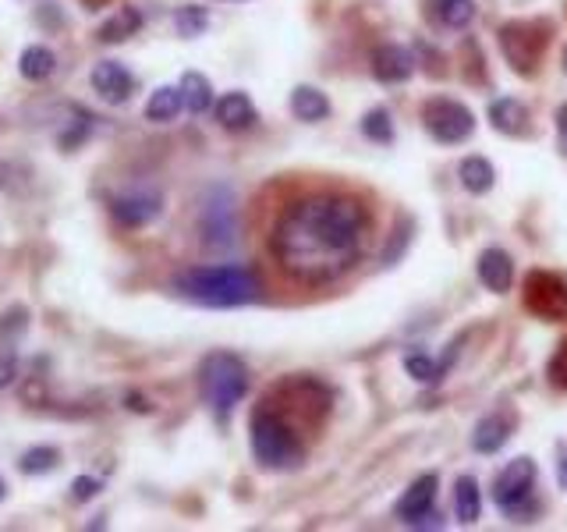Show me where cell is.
<instances>
[{
  "instance_id": "1",
  "label": "cell",
  "mask_w": 567,
  "mask_h": 532,
  "mask_svg": "<svg viewBox=\"0 0 567 532\" xmlns=\"http://www.w3.org/2000/svg\"><path fill=\"white\" fill-rule=\"evenodd\" d=\"M369 213L351 196L319 192L291 203L270 231V252L288 277L302 284H330L362 256Z\"/></svg>"
},
{
  "instance_id": "2",
  "label": "cell",
  "mask_w": 567,
  "mask_h": 532,
  "mask_svg": "<svg viewBox=\"0 0 567 532\" xmlns=\"http://www.w3.org/2000/svg\"><path fill=\"white\" fill-rule=\"evenodd\" d=\"M178 295H185L195 306H210V309H234V306H249L259 298V277L245 266H195L174 281Z\"/></svg>"
},
{
  "instance_id": "3",
  "label": "cell",
  "mask_w": 567,
  "mask_h": 532,
  "mask_svg": "<svg viewBox=\"0 0 567 532\" xmlns=\"http://www.w3.org/2000/svg\"><path fill=\"white\" fill-rule=\"evenodd\" d=\"M252 454L263 469H295L305 458V444L295 433V426L277 412L263 405L252 415Z\"/></svg>"
},
{
  "instance_id": "4",
  "label": "cell",
  "mask_w": 567,
  "mask_h": 532,
  "mask_svg": "<svg viewBox=\"0 0 567 532\" xmlns=\"http://www.w3.org/2000/svg\"><path fill=\"white\" fill-rule=\"evenodd\" d=\"M199 387H202L206 405H210L213 415L224 423L227 415H231V408L249 394V369H245V362H241L238 355L213 352L206 355L199 366Z\"/></svg>"
},
{
  "instance_id": "5",
  "label": "cell",
  "mask_w": 567,
  "mask_h": 532,
  "mask_svg": "<svg viewBox=\"0 0 567 532\" xmlns=\"http://www.w3.org/2000/svg\"><path fill=\"white\" fill-rule=\"evenodd\" d=\"M532 483H536V465L532 458H514V462L504 465V472L493 483V501L504 511L507 518H525L536 515V504H532Z\"/></svg>"
},
{
  "instance_id": "6",
  "label": "cell",
  "mask_w": 567,
  "mask_h": 532,
  "mask_svg": "<svg viewBox=\"0 0 567 532\" xmlns=\"http://www.w3.org/2000/svg\"><path fill=\"white\" fill-rule=\"evenodd\" d=\"M546 43H550V25L546 22H507L500 29V50L518 75H536Z\"/></svg>"
},
{
  "instance_id": "7",
  "label": "cell",
  "mask_w": 567,
  "mask_h": 532,
  "mask_svg": "<svg viewBox=\"0 0 567 532\" xmlns=\"http://www.w3.org/2000/svg\"><path fill=\"white\" fill-rule=\"evenodd\" d=\"M199 227H202V242L213 245V249H227L238 238V210H234L231 188L217 185L206 192L199 210Z\"/></svg>"
},
{
  "instance_id": "8",
  "label": "cell",
  "mask_w": 567,
  "mask_h": 532,
  "mask_svg": "<svg viewBox=\"0 0 567 532\" xmlns=\"http://www.w3.org/2000/svg\"><path fill=\"white\" fill-rule=\"evenodd\" d=\"M422 118H426L429 135L436 142H443V146H458V142H465L475 132L472 110L458 100H429Z\"/></svg>"
},
{
  "instance_id": "9",
  "label": "cell",
  "mask_w": 567,
  "mask_h": 532,
  "mask_svg": "<svg viewBox=\"0 0 567 532\" xmlns=\"http://www.w3.org/2000/svg\"><path fill=\"white\" fill-rule=\"evenodd\" d=\"M525 306L550 323H567V281L546 270H532L525 277Z\"/></svg>"
},
{
  "instance_id": "10",
  "label": "cell",
  "mask_w": 567,
  "mask_h": 532,
  "mask_svg": "<svg viewBox=\"0 0 567 532\" xmlns=\"http://www.w3.org/2000/svg\"><path fill=\"white\" fill-rule=\"evenodd\" d=\"M89 86L100 100L107 103H128L135 93V75L128 71V64L121 61H100L89 75Z\"/></svg>"
},
{
  "instance_id": "11",
  "label": "cell",
  "mask_w": 567,
  "mask_h": 532,
  "mask_svg": "<svg viewBox=\"0 0 567 532\" xmlns=\"http://www.w3.org/2000/svg\"><path fill=\"white\" fill-rule=\"evenodd\" d=\"M164 199L156 192H125V196L110 199V217L121 227H146L160 217Z\"/></svg>"
},
{
  "instance_id": "12",
  "label": "cell",
  "mask_w": 567,
  "mask_h": 532,
  "mask_svg": "<svg viewBox=\"0 0 567 532\" xmlns=\"http://www.w3.org/2000/svg\"><path fill=\"white\" fill-rule=\"evenodd\" d=\"M433 504H436V476H419L404 490V497L397 501L394 511L408 525H429V518H436Z\"/></svg>"
},
{
  "instance_id": "13",
  "label": "cell",
  "mask_w": 567,
  "mask_h": 532,
  "mask_svg": "<svg viewBox=\"0 0 567 532\" xmlns=\"http://www.w3.org/2000/svg\"><path fill=\"white\" fill-rule=\"evenodd\" d=\"M415 71V57L412 50L397 47V43H387V47H376L373 54V75L380 82H404Z\"/></svg>"
},
{
  "instance_id": "14",
  "label": "cell",
  "mask_w": 567,
  "mask_h": 532,
  "mask_svg": "<svg viewBox=\"0 0 567 532\" xmlns=\"http://www.w3.org/2000/svg\"><path fill=\"white\" fill-rule=\"evenodd\" d=\"M479 281L493 291V295H507L514 284V263L504 249H486L479 256Z\"/></svg>"
},
{
  "instance_id": "15",
  "label": "cell",
  "mask_w": 567,
  "mask_h": 532,
  "mask_svg": "<svg viewBox=\"0 0 567 532\" xmlns=\"http://www.w3.org/2000/svg\"><path fill=\"white\" fill-rule=\"evenodd\" d=\"M511 430H514V419L504 412H493L486 415V419H479V426H475L472 433V447L479 454H497L500 447L511 440Z\"/></svg>"
},
{
  "instance_id": "16",
  "label": "cell",
  "mask_w": 567,
  "mask_h": 532,
  "mask_svg": "<svg viewBox=\"0 0 567 532\" xmlns=\"http://www.w3.org/2000/svg\"><path fill=\"white\" fill-rule=\"evenodd\" d=\"M213 110H217V121L227 132H245V128L256 125V107H252V100L245 93L220 96V100L213 103Z\"/></svg>"
},
{
  "instance_id": "17",
  "label": "cell",
  "mask_w": 567,
  "mask_h": 532,
  "mask_svg": "<svg viewBox=\"0 0 567 532\" xmlns=\"http://www.w3.org/2000/svg\"><path fill=\"white\" fill-rule=\"evenodd\" d=\"M142 29V11L139 8H117L114 15L107 18V22L96 29V40L100 43H125V40H132L135 32Z\"/></svg>"
},
{
  "instance_id": "18",
  "label": "cell",
  "mask_w": 567,
  "mask_h": 532,
  "mask_svg": "<svg viewBox=\"0 0 567 532\" xmlns=\"http://www.w3.org/2000/svg\"><path fill=\"white\" fill-rule=\"evenodd\" d=\"M490 121H493V128L504 135L529 132V110L521 107L518 100H511V96H500V100L490 103Z\"/></svg>"
},
{
  "instance_id": "19",
  "label": "cell",
  "mask_w": 567,
  "mask_h": 532,
  "mask_svg": "<svg viewBox=\"0 0 567 532\" xmlns=\"http://www.w3.org/2000/svg\"><path fill=\"white\" fill-rule=\"evenodd\" d=\"M454 355H458V345H451V352L443 355V359H429V355H422V352H412L408 359H404V369H408V376H415L419 384H440L443 373L451 369Z\"/></svg>"
},
{
  "instance_id": "20",
  "label": "cell",
  "mask_w": 567,
  "mask_h": 532,
  "mask_svg": "<svg viewBox=\"0 0 567 532\" xmlns=\"http://www.w3.org/2000/svg\"><path fill=\"white\" fill-rule=\"evenodd\" d=\"M185 110V100H181V86H160L146 103V121L153 125H167Z\"/></svg>"
},
{
  "instance_id": "21",
  "label": "cell",
  "mask_w": 567,
  "mask_h": 532,
  "mask_svg": "<svg viewBox=\"0 0 567 532\" xmlns=\"http://www.w3.org/2000/svg\"><path fill=\"white\" fill-rule=\"evenodd\" d=\"M57 68V57L50 47H39V43H32V47L22 50V57H18V71H22V79L29 82H43L50 79Z\"/></svg>"
},
{
  "instance_id": "22",
  "label": "cell",
  "mask_w": 567,
  "mask_h": 532,
  "mask_svg": "<svg viewBox=\"0 0 567 532\" xmlns=\"http://www.w3.org/2000/svg\"><path fill=\"white\" fill-rule=\"evenodd\" d=\"M291 110H295L298 121H323L330 118V100L327 93H319L312 86H298L291 93Z\"/></svg>"
},
{
  "instance_id": "23",
  "label": "cell",
  "mask_w": 567,
  "mask_h": 532,
  "mask_svg": "<svg viewBox=\"0 0 567 532\" xmlns=\"http://www.w3.org/2000/svg\"><path fill=\"white\" fill-rule=\"evenodd\" d=\"M181 100H185V110H192V114H206L213 107L210 79L199 75V71H185L181 75Z\"/></svg>"
},
{
  "instance_id": "24",
  "label": "cell",
  "mask_w": 567,
  "mask_h": 532,
  "mask_svg": "<svg viewBox=\"0 0 567 532\" xmlns=\"http://www.w3.org/2000/svg\"><path fill=\"white\" fill-rule=\"evenodd\" d=\"M454 511L465 525L479 522L482 515V493H479V483L472 476H461L458 486H454Z\"/></svg>"
},
{
  "instance_id": "25",
  "label": "cell",
  "mask_w": 567,
  "mask_h": 532,
  "mask_svg": "<svg viewBox=\"0 0 567 532\" xmlns=\"http://www.w3.org/2000/svg\"><path fill=\"white\" fill-rule=\"evenodd\" d=\"M458 174H461V185H465L472 196H482V192H490L493 188V164L486 157L461 160Z\"/></svg>"
},
{
  "instance_id": "26",
  "label": "cell",
  "mask_w": 567,
  "mask_h": 532,
  "mask_svg": "<svg viewBox=\"0 0 567 532\" xmlns=\"http://www.w3.org/2000/svg\"><path fill=\"white\" fill-rule=\"evenodd\" d=\"M433 15L447 29H468L475 22V0H433Z\"/></svg>"
},
{
  "instance_id": "27",
  "label": "cell",
  "mask_w": 567,
  "mask_h": 532,
  "mask_svg": "<svg viewBox=\"0 0 567 532\" xmlns=\"http://www.w3.org/2000/svg\"><path fill=\"white\" fill-rule=\"evenodd\" d=\"M57 462H61V451L50 447V444H39V447H29V451L22 454L18 469H22L25 476H47V472L57 469Z\"/></svg>"
},
{
  "instance_id": "28",
  "label": "cell",
  "mask_w": 567,
  "mask_h": 532,
  "mask_svg": "<svg viewBox=\"0 0 567 532\" xmlns=\"http://www.w3.org/2000/svg\"><path fill=\"white\" fill-rule=\"evenodd\" d=\"M174 29H178V36H185V40H195V36H202V32L210 29V11L199 8V4H185V8H178V15H174Z\"/></svg>"
},
{
  "instance_id": "29",
  "label": "cell",
  "mask_w": 567,
  "mask_h": 532,
  "mask_svg": "<svg viewBox=\"0 0 567 532\" xmlns=\"http://www.w3.org/2000/svg\"><path fill=\"white\" fill-rule=\"evenodd\" d=\"M362 135L366 139H373V142H394V121H390V114L383 107H376V110H369L366 118H362Z\"/></svg>"
},
{
  "instance_id": "30",
  "label": "cell",
  "mask_w": 567,
  "mask_h": 532,
  "mask_svg": "<svg viewBox=\"0 0 567 532\" xmlns=\"http://www.w3.org/2000/svg\"><path fill=\"white\" fill-rule=\"evenodd\" d=\"M89 132H93V114H82V110H75V121H71V128L61 135L64 149H75L82 139H89Z\"/></svg>"
},
{
  "instance_id": "31",
  "label": "cell",
  "mask_w": 567,
  "mask_h": 532,
  "mask_svg": "<svg viewBox=\"0 0 567 532\" xmlns=\"http://www.w3.org/2000/svg\"><path fill=\"white\" fill-rule=\"evenodd\" d=\"M103 490V483L100 479H93V476H78L75 483H71V501H78V504H86V501H93L96 493Z\"/></svg>"
},
{
  "instance_id": "32",
  "label": "cell",
  "mask_w": 567,
  "mask_h": 532,
  "mask_svg": "<svg viewBox=\"0 0 567 532\" xmlns=\"http://www.w3.org/2000/svg\"><path fill=\"white\" fill-rule=\"evenodd\" d=\"M550 384L560 387V391H567V341L557 348V355L550 359Z\"/></svg>"
},
{
  "instance_id": "33",
  "label": "cell",
  "mask_w": 567,
  "mask_h": 532,
  "mask_svg": "<svg viewBox=\"0 0 567 532\" xmlns=\"http://www.w3.org/2000/svg\"><path fill=\"white\" fill-rule=\"evenodd\" d=\"M15 376H18V355H15V348H0V391L15 384Z\"/></svg>"
},
{
  "instance_id": "34",
  "label": "cell",
  "mask_w": 567,
  "mask_h": 532,
  "mask_svg": "<svg viewBox=\"0 0 567 532\" xmlns=\"http://www.w3.org/2000/svg\"><path fill=\"white\" fill-rule=\"evenodd\" d=\"M128 408H132V412H153V401H149L146 394H128Z\"/></svg>"
},
{
  "instance_id": "35",
  "label": "cell",
  "mask_w": 567,
  "mask_h": 532,
  "mask_svg": "<svg viewBox=\"0 0 567 532\" xmlns=\"http://www.w3.org/2000/svg\"><path fill=\"white\" fill-rule=\"evenodd\" d=\"M557 132H560V146H564V153H567V103L557 110Z\"/></svg>"
},
{
  "instance_id": "36",
  "label": "cell",
  "mask_w": 567,
  "mask_h": 532,
  "mask_svg": "<svg viewBox=\"0 0 567 532\" xmlns=\"http://www.w3.org/2000/svg\"><path fill=\"white\" fill-rule=\"evenodd\" d=\"M114 0H82V8L86 11H100V8H110Z\"/></svg>"
},
{
  "instance_id": "37",
  "label": "cell",
  "mask_w": 567,
  "mask_h": 532,
  "mask_svg": "<svg viewBox=\"0 0 567 532\" xmlns=\"http://www.w3.org/2000/svg\"><path fill=\"white\" fill-rule=\"evenodd\" d=\"M557 479H560V486H564V490H567V458H564V462H560V469H557Z\"/></svg>"
},
{
  "instance_id": "38",
  "label": "cell",
  "mask_w": 567,
  "mask_h": 532,
  "mask_svg": "<svg viewBox=\"0 0 567 532\" xmlns=\"http://www.w3.org/2000/svg\"><path fill=\"white\" fill-rule=\"evenodd\" d=\"M4 497H8V486H4V479H0V501H4Z\"/></svg>"
},
{
  "instance_id": "39",
  "label": "cell",
  "mask_w": 567,
  "mask_h": 532,
  "mask_svg": "<svg viewBox=\"0 0 567 532\" xmlns=\"http://www.w3.org/2000/svg\"><path fill=\"white\" fill-rule=\"evenodd\" d=\"M564 71H567V47H564Z\"/></svg>"
}]
</instances>
